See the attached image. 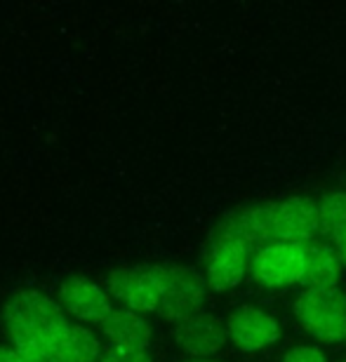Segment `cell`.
Returning a JSON list of instances; mask_svg holds the SVG:
<instances>
[{
	"mask_svg": "<svg viewBox=\"0 0 346 362\" xmlns=\"http://www.w3.org/2000/svg\"><path fill=\"white\" fill-rule=\"evenodd\" d=\"M3 320L10 339H40V341L69 322L59 301L38 289L14 292L3 308Z\"/></svg>",
	"mask_w": 346,
	"mask_h": 362,
	"instance_id": "6da1fadb",
	"label": "cell"
},
{
	"mask_svg": "<svg viewBox=\"0 0 346 362\" xmlns=\"http://www.w3.org/2000/svg\"><path fill=\"white\" fill-rule=\"evenodd\" d=\"M294 315L318 341H346V294L340 287L304 289L294 301Z\"/></svg>",
	"mask_w": 346,
	"mask_h": 362,
	"instance_id": "7a4b0ae2",
	"label": "cell"
},
{
	"mask_svg": "<svg viewBox=\"0 0 346 362\" xmlns=\"http://www.w3.org/2000/svg\"><path fill=\"white\" fill-rule=\"evenodd\" d=\"M165 287V266L158 264H139L122 266L109 273L106 292L111 299L125 303V308L134 313H158L163 301Z\"/></svg>",
	"mask_w": 346,
	"mask_h": 362,
	"instance_id": "3957f363",
	"label": "cell"
},
{
	"mask_svg": "<svg viewBox=\"0 0 346 362\" xmlns=\"http://www.w3.org/2000/svg\"><path fill=\"white\" fill-rule=\"evenodd\" d=\"M252 247L241 238L217 228L210 240L205 262V280L212 292H229L238 287L250 273Z\"/></svg>",
	"mask_w": 346,
	"mask_h": 362,
	"instance_id": "277c9868",
	"label": "cell"
},
{
	"mask_svg": "<svg viewBox=\"0 0 346 362\" xmlns=\"http://www.w3.org/2000/svg\"><path fill=\"white\" fill-rule=\"evenodd\" d=\"M207 294V280L191 266H165V287L161 313L168 322H184L189 317L203 313V303Z\"/></svg>",
	"mask_w": 346,
	"mask_h": 362,
	"instance_id": "5b68a950",
	"label": "cell"
},
{
	"mask_svg": "<svg viewBox=\"0 0 346 362\" xmlns=\"http://www.w3.org/2000/svg\"><path fill=\"white\" fill-rule=\"evenodd\" d=\"M306 269V245L271 243L252 257L250 273L264 287L299 285Z\"/></svg>",
	"mask_w": 346,
	"mask_h": 362,
	"instance_id": "8992f818",
	"label": "cell"
},
{
	"mask_svg": "<svg viewBox=\"0 0 346 362\" xmlns=\"http://www.w3.org/2000/svg\"><path fill=\"white\" fill-rule=\"evenodd\" d=\"M59 306L64 313L81 320L85 325H104L106 317L113 313L111 294L99 282L85 275H69L59 285Z\"/></svg>",
	"mask_w": 346,
	"mask_h": 362,
	"instance_id": "52a82bcc",
	"label": "cell"
},
{
	"mask_svg": "<svg viewBox=\"0 0 346 362\" xmlns=\"http://www.w3.org/2000/svg\"><path fill=\"white\" fill-rule=\"evenodd\" d=\"M321 235V207L311 198H287L273 207V243L308 245Z\"/></svg>",
	"mask_w": 346,
	"mask_h": 362,
	"instance_id": "ba28073f",
	"label": "cell"
},
{
	"mask_svg": "<svg viewBox=\"0 0 346 362\" xmlns=\"http://www.w3.org/2000/svg\"><path fill=\"white\" fill-rule=\"evenodd\" d=\"M226 332L231 344L241 351L269 349L280 339V325L271 313L257 306H243L226 317Z\"/></svg>",
	"mask_w": 346,
	"mask_h": 362,
	"instance_id": "9c48e42d",
	"label": "cell"
},
{
	"mask_svg": "<svg viewBox=\"0 0 346 362\" xmlns=\"http://www.w3.org/2000/svg\"><path fill=\"white\" fill-rule=\"evenodd\" d=\"M175 344L191 358H212L229 341L226 322L212 313H198L189 320L175 325Z\"/></svg>",
	"mask_w": 346,
	"mask_h": 362,
	"instance_id": "30bf717a",
	"label": "cell"
},
{
	"mask_svg": "<svg viewBox=\"0 0 346 362\" xmlns=\"http://www.w3.org/2000/svg\"><path fill=\"white\" fill-rule=\"evenodd\" d=\"M42 344L64 362H99L102 358L99 339L83 325H62L47 339H42Z\"/></svg>",
	"mask_w": 346,
	"mask_h": 362,
	"instance_id": "8fae6325",
	"label": "cell"
},
{
	"mask_svg": "<svg viewBox=\"0 0 346 362\" xmlns=\"http://www.w3.org/2000/svg\"><path fill=\"white\" fill-rule=\"evenodd\" d=\"M104 337L109 339L111 346L125 351L149 353L151 346V325L144 320L139 313L129 308H115L102 325Z\"/></svg>",
	"mask_w": 346,
	"mask_h": 362,
	"instance_id": "7c38bea8",
	"label": "cell"
},
{
	"mask_svg": "<svg viewBox=\"0 0 346 362\" xmlns=\"http://www.w3.org/2000/svg\"><path fill=\"white\" fill-rule=\"evenodd\" d=\"M273 207L276 205H255L245 207L241 212L231 214L226 221H221L217 228L241 238L250 247L255 245H271L273 243Z\"/></svg>",
	"mask_w": 346,
	"mask_h": 362,
	"instance_id": "4fadbf2b",
	"label": "cell"
},
{
	"mask_svg": "<svg viewBox=\"0 0 346 362\" xmlns=\"http://www.w3.org/2000/svg\"><path fill=\"white\" fill-rule=\"evenodd\" d=\"M344 262L337 250L328 240H313L306 245V269L299 285L304 289L311 287H337L342 275Z\"/></svg>",
	"mask_w": 346,
	"mask_h": 362,
	"instance_id": "5bb4252c",
	"label": "cell"
},
{
	"mask_svg": "<svg viewBox=\"0 0 346 362\" xmlns=\"http://www.w3.org/2000/svg\"><path fill=\"white\" fill-rule=\"evenodd\" d=\"M321 238L330 240L335 235V230L346 223V193L337 191L325 195L321 202Z\"/></svg>",
	"mask_w": 346,
	"mask_h": 362,
	"instance_id": "9a60e30c",
	"label": "cell"
},
{
	"mask_svg": "<svg viewBox=\"0 0 346 362\" xmlns=\"http://www.w3.org/2000/svg\"><path fill=\"white\" fill-rule=\"evenodd\" d=\"M12 346L21 353L24 362H64L40 339H12Z\"/></svg>",
	"mask_w": 346,
	"mask_h": 362,
	"instance_id": "2e32d148",
	"label": "cell"
},
{
	"mask_svg": "<svg viewBox=\"0 0 346 362\" xmlns=\"http://www.w3.org/2000/svg\"><path fill=\"white\" fill-rule=\"evenodd\" d=\"M280 362H328V358L318 346L301 344V346H294V349L287 351Z\"/></svg>",
	"mask_w": 346,
	"mask_h": 362,
	"instance_id": "e0dca14e",
	"label": "cell"
},
{
	"mask_svg": "<svg viewBox=\"0 0 346 362\" xmlns=\"http://www.w3.org/2000/svg\"><path fill=\"white\" fill-rule=\"evenodd\" d=\"M99 362H151V358H149V353H137V351L118 349V346H106Z\"/></svg>",
	"mask_w": 346,
	"mask_h": 362,
	"instance_id": "ac0fdd59",
	"label": "cell"
},
{
	"mask_svg": "<svg viewBox=\"0 0 346 362\" xmlns=\"http://www.w3.org/2000/svg\"><path fill=\"white\" fill-rule=\"evenodd\" d=\"M328 243L333 245V247L337 250V255H340V259H342L344 266H346V223H344V226H340V228L335 230V235L330 238Z\"/></svg>",
	"mask_w": 346,
	"mask_h": 362,
	"instance_id": "d6986e66",
	"label": "cell"
},
{
	"mask_svg": "<svg viewBox=\"0 0 346 362\" xmlns=\"http://www.w3.org/2000/svg\"><path fill=\"white\" fill-rule=\"evenodd\" d=\"M0 362H24V358H21V353L14 346L0 344Z\"/></svg>",
	"mask_w": 346,
	"mask_h": 362,
	"instance_id": "ffe728a7",
	"label": "cell"
},
{
	"mask_svg": "<svg viewBox=\"0 0 346 362\" xmlns=\"http://www.w3.org/2000/svg\"><path fill=\"white\" fill-rule=\"evenodd\" d=\"M184 362H221V360H217V358H189Z\"/></svg>",
	"mask_w": 346,
	"mask_h": 362,
	"instance_id": "44dd1931",
	"label": "cell"
}]
</instances>
